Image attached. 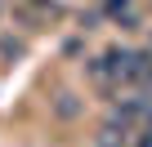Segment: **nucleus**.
<instances>
[{
    "label": "nucleus",
    "instance_id": "f257e3e1",
    "mask_svg": "<svg viewBox=\"0 0 152 147\" xmlns=\"http://www.w3.org/2000/svg\"><path fill=\"white\" fill-rule=\"evenodd\" d=\"M76 112H81V103H76V94H58V116H63V120H72Z\"/></svg>",
    "mask_w": 152,
    "mask_h": 147
},
{
    "label": "nucleus",
    "instance_id": "f03ea898",
    "mask_svg": "<svg viewBox=\"0 0 152 147\" xmlns=\"http://www.w3.org/2000/svg\"><path fill=\"white\" fill-rule=\"evenodd\" d=\"M0 54H5V58H18V54H23V45H18V40H9V36H5V40H0Z\"/></svg>",
    "mask_w": 152,
    "mask_h": 147
}]
</instances>
